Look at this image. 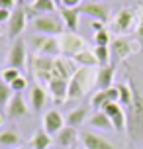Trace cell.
Here are the masks:
<instances>
[{
  "instance_id": "6da1fadb",
  "label": "cell",
  "mask_w": 143,
  "mask_h": 149,
  "mask_svg": "<svg viewBox=\"0 0 143 149\" xmlns=\"http://www.w3.org/2000/svg\"><path fill=\"white\" fill-rule=\"evenodd\" d=\"M128 82L131 86V92H133V100L126 110V122H128L126 132H128L131 141H139V139H143V92L135 84L131 74L128 77Z\"/></svg>"
},
{
  "instance_id": "7a4b0ae2",
  "label": "cell",
  "mask_w": 143,
  "mask_h": 149,
  "mask_svg": "<svg viewBox=\"0 0 143 149\" xmlns=\"http://www.w3.org/2000/svg\"><path fill=\"white\" fill-rule=\"evenodd\" d=\"M92 84V71L88 67H78L75 71V74L69 81V96L67 102L71 100H78L84 96V92L88 90V86Z\"/></svg>"
},
{
  "instance_id": "3957f363",
  "label": "cell",
  "mask_w": 143,
  "mask_h": 149,
  "mask_svg": "<svg viewBox=\"0 0 143 149\" xmlns=\"http://www.w3.org/2000/svg\"><path fill=\"white\" fill-rule=\"evenodd\" d=\"M31 28L37 31V36H51L59 37L61 33H65V24L63 20H59L55 14H43L37 16L35 20H31Z\"/></svg>"
},
{
  "instance_id": "277c9868",
  "label": "cell",
  "mask_w": 143,
  "mask_h": 149,
  "mask_svg": "<svg viewBox=\"0 0 143 149\" xmlns=\"http://www.w3.org/2000/svg\"><path fill=\"white\" fill-rule=\"evenodd\" d=\"M59 43H61V55L63 57H69V59H73L75 55H78L81 51L86 49V41L78 33H73V31L61 33Z\"/></svg>"
},
{
  "instance_id": "5b68a950",
  "label": "cell",
  "mask_w": 143,
  "mask_h": 149,
  "mask_svg": "<svg viewBox=\"0 0 143 149\" xmlns=\"http://www.w3.org/2000/svg\"><path fill=\"white\" fill-rule=\"evenodd\" d=\"M31 43L35 47L37 55L43 57H61V43L59 37H51V36H35L31 39Z\"/></svg>"
},
{
  "instance_id": "8992f818",
  "label": "cell",
  "mask_w": 143,
  "mask_h": 149,
  "mask_svg": "<svg viewBox=\"0 0 143 149\" xmlns=\"http://www.w3.org/2000/svg\"><path fill=\"white\" fill-rule=\"evenodd\" d=\"M76 10H78V14L88 16L90 20H100V22H104V24L110 20V14H112L110 12V6L106 2H92V0L83 2Z\"/></svg>"
},
{
  "instance_id": "52a82bcc",
  "label": "cell",
  "mask_w": 143,
  "mask_h": 149,
  "mask_svg": "<svg viewBox=\"0 0 143 149\" xmlns=\"http://www.w3.org/2000/svg\"><path fill=\"white\" fill-rule=\"evenodd\" d=\"M6 63L8 67L18 69V71H22L26 67V41L24 39H16L12 43V47L6 55Z\"/></svg>"
},
{
  "instance_id": "ba28073f",
  "label": "cell",
  "mask_w": 143,
  "mask_h": 149,
  "mask_svg": "<svg viewBox=\"0 0 143 149\" xmlns=\"http://www.w3.org/2000/svg\"><path fill=\"white\" fill-rule=\"evenodd\" d=\"M133 22H135V12L131 8H121L120 12L114 16L112 28L118 33H126V31H129L133 28Z\"/></svg>"
},
{
  "instance_id": "9c48e42d",
  "label": "cell",
  "mask_w": 143,
  "mask_h": 149,
  "mask_svg": "<svg viewBox=\"0 0 143 149\" xmlns=\"http://www.w3.org/2000/svg\"><path fill=\"white\" fill-rule=\"evenodd\" d=\"M26 22H28V16H26V10H24L22 6H16L14 10H12V18H10V22L6 24L8 26V36L12 37H18L20 33L24 31V28H26Z\"/></svg>"
},
{
  "instance_id": "30bf717a",
  "label": "cell",
  "mask_w": 143,
  "mask_h": 149,
  "mask_svg": "<svg viewBox=\"0 0 143 149\" xmlns=\"http://www.w3.org/2000/svg\"><path fill=\"white\" fill-rule=\"evenodd\" d=\"M90 102L100 112L104 108V104H108V102H120V90H118V86H112V88H106V90H96L92 94Z\"/></svg>"
},
{
  "instance_id": "8fae6325",
  "label": "cell",
  "mask_w": 143,
  "mask_h": 149,
  "mask_svg": "<svg viewBox=\"0 0 143 149\" xmlns=\"http://www.w3.org/2000/svg\"><path fill=\"white\" fill-rule=\"evenodd\" d=\"M110 49H112V55L118 61L128 59L131 53L137 51L135 43H133V41H129V39H126V37H116V39L112 41V47H110Z\"/></svg>"
},
{
  "instance_id": "7c38bea8",
  "label": "cell",
  "mask_w": 143,
  "mask_h": 149,
  "mask_svg": "<svg viewBox=\"0 0 143 149\" xmlns=\"http://www.w3.org/2000/svg\"><path fill=\"white\" fill-rule=\"evenodd\" d=\"M65 127V118L61 116L59 110H49L45 112L43 116V130H45L49 135H57Z\"/></svg>"
},
{
  "instance_id": "4fadbf2b",
  "label": "cell",
  "mask_w": 143,
  "mask_h": 149,
  "mask_svg": "<svg viewBox=\"0 0 143 149\" xmlns=\"http://www.w3.org/2000/svg\"><path fill=\"white\" fill-rule=\"evenodd\" d=\"M55 104H65L69 96V81H53L45 86Z\"/></svg>"
},
{
  "instance_id": "5bb4252c",
  "label": "cell",
  "mask_w": 143,
  "mask_h": 149,
  "mask_svg": "<svg viewBox=\"0 0 143 149\" xmlns=\"http://www.w3.org/2000/svg\"><path fill=\"white\" fill-rule=\"evenodd\" d=\"M81 141H83L84 149H116L106 137H102L98 134H92V132H84L81 135Z\"/></svg>"
},
{
  "instance_id": "9a60e30c",
  "label": "cell",
  "mask_w": 143,
  "mask_h": 149,
  "mask_svg": "<svg viewBox=\"0 0 143 149\" xmlns=\"http://www.w3.org/2000/svg\"><path fill=\"white\" fill-rule=\"evenodd\" d=\"M114 74H116V67H114V65H106V67H100V71L96 73V81H94V86H96L98 90L112 88Z\"/></svg>"
},
{
  "instance_id": "2e32d148",
  "label": "cell",
  "mask_w": 143,
  "mask_h": 149,
  "mask_svg": "<svg viewBox=\"0 0 143 149\" xmlns=\"http://www.w3.org/2000/svg\"><path fill=\"white\" fill-rule=\"evenodd\" d=\"M6 114L8 118H22V116H26L28 114V104H26V100H24L22 94H16L14 92V96H12V100H10V104H8L6 108Z\"/></svg>"
},
{
  "instance_id": "e0dca14e",
  "label": "cell",
  "mask_w": 143,
  "mask_h": 149,
  "mask_svg": "<svg viewBox=\"0 0 143 149\" xmlns=\"http://www.w3.org/2000/svg\"><path fill=\"white\" fill-rule=\"evenodd\" d=\"M59 16H61V20H63V24H65V28H67L69 31H73V33L78 31V18H81V14H78L76 8L61 6L59 8Z\"/></svg>"
},
{
  "instance_id": "ac0fdd59",
  "label": "cell",
  "mask_w": 143,
  "mask_h": 149,
  "mask_svg": "<svg viewBox=\"0 0 143 149\" xmlns=\"http://www.w3.org/2000/svg\"><path fill=\"white\" fill-rule=\"evenodd\" d=\"M78 134H76V127H71V126H65L61 130L59 134L55 135V143H59L61 147H75L78 143Z\"/></svg>"
},
{
  "instance_id": "d6986e66",
  "label": "cell",
  "mask_w": 143,
  "mask_h": 149,
  "mask_svg": "<svg viewBox=\"0 0 143 149\" xmlns=\"http://www.w3.org/2000/svg\"><path fill=\"white\" fill-rule=\"evenodd\" d=\"M47 88H43L41 84H35V86H31V94H30V98H31V108H33V112H39L43 106H45V102H47Z\"/></svg>"
},
{
  "instance_id": "ffe728a7",
  "label": "cell",
  "mask_w": 143,
  "mask_h": 149,
  "mask_svg": "<svg viewBox=\"0 0 143 149\" xmlns=\"http://www.w3.org/2000/svg\"><path fill=\"white\" fill-rule=\"evenodd\" d=\"M22 143V137L14 130H4L0 132V147L2 149H18Z\"/></svg>"
},
{
  "instance_id": "44dd1931",
  "label": "cell",
  "mask_w": 143,
  "mask_h": 149,
  "mask_svg": "<svg viewBox=\"0 0 143 149\" xmlns=\"http://www.w3.org/2000/svg\"><path fill=\"white\" fill-rule=\"evenodd\" d=\"M86 120H88V108H86V106H81V108H75V110L69 112V116L65 118V122H67V126L76 127V126H83Z\"/></svg>"
},
{
  "instance_id": "7402d4cb",
  "label": "cell",
  "mask_w": 143,
  "mask_h": 149,
  "mask_svg": "<svg viewBox=\"0 0 143 149\" xmlns=\"http://www.w3.org/2000/svg\"><path fill=\"white\" fill-rule=\"evenodd\" d=\"M53 143V135H49L45 132V130H37L35 134H33V137H31V149H49Z\"/></svg>"
},
{
  "instance_id": "603a6c76",
  "label": "cell",
  "mask_w": 143,
  "mask_h": 149,
  "mask_svg": "<svg viewBox=\"0 0 143 149\" xmlns=\"http://www.w3.org/2000/svg\"><path fill=\"white\" fill-rule=\"evenodd\" d=\"M88 124L92 127H98V130H114L112 120L108 118L104 112H94L90 118H88Z\"/></svg>"
},
{
  "instance_id": "cb8c5ba5",
  "label": "cell",
  "mask_w": 143,
  "mask_h": 149,
  "mask_svg": "<svg viewBox=\"0 0 143 149\" xmlns=\"http://www.w3.org/2000/svg\"><path fill=\"white\" fill-rule=\"evenodd\" d=\"M73 61H75V63H81V67H88V69L98 65V59H96V55H94V51H88V49H84V51H81L78 55H75Z\"/></svg>"
},
{
  "instance_id": "d4e9b609",
  "label": "cell",
  "mask_w": 143,
  "mask_h": 149,
  "mask_svg": "<svg viewBox=\"0 0 143 149\" xmlns=\"http://www.w3.org/2000/svg\"><path fill=\"white\" fill-rule=\"evenodd\" d=\"M31 8H33L39 16H43V14H53L59 6H57L53 0H33V2H31Z\"/></svg>"
},
{
  "instance_id": "484cf974",
  "label": "cell",
  "mask_w": 143,
  "mask_h": 149,
  "mask_svg": "<svg viewBox=\"0 0 143 149\" xmlns=\"http://www.w3.org/2000/svg\"><path fill=\"white\" fill-rule=\"evenodd\" d=\"M12 96H14L12 86H10V84H6V82L0 79V110L6 112L8 104H10V100H12Z\"/></svg>"
},
{
  "instance_id": "4316f807",
  "label": "cell",
  "mask_w": 143,
  "mask_h": 149,
  "mask_svg": "<svg viewBox=\"0 0 143 149\" xmlns=\"http://www.w3.org/2000/svg\"><path fill=\"white\" fill-rule=\"evenodd\" d=\"M118 90H120V104H124L128 108L131 104V100H133V92H131V86H129V82H124V84H116Z\"/></svg>"
},
{
  "instance_id": "83f0119b",
  "label": "cell",
  "mask_w": 143,
  "mask_h": 149,
  "mask_svg": "<svg viewBox=\"0 0 143 149\" xmlns=\"http://www.w3.org/2000/svg\"><path fill=\"white\" fill-rule=\"evenodd\" d=\"M100 112H104L106 116L112 120V118H116L118 114H121V112H124V108L120 106V102H108V104H104V108H102Z\"/></svg>"
},
{
  "instance_id": "f1b7e54d",
  "label": "cell",
  "mask_w": 143,
  "mask_h": 149,
  "mask_svg": "<svg viewBox=\"0 0 143 149\" xmlns=\"http://www.w3.org/2000/svg\"><path fill=\"white\" fill-rule=\"evenodd\" d=\"M22 74H20V71L18 69H12V67H6L2 73H0V79L6 82V84H12V82L16 81V79H20Z\"/></svg>"
},
{
  "instance_id": "f546056e",
  "label": "cell",
  "mask_w": 143,
  "mask_h": 149,
  "mask_svg": "<svg viewBox=\"0 0 143 149\" xmlns=\"http://www.w3.org/2000/svg\"><path fill=\"white\" fill-rule=\"evenodd\" d=\"M94 55H96L100 67H106V65L110 63V49H108V47H96V49H94Z\"/></svg>"
},
{
  "instance_id": "4dcf8cb0",
  "label": "cell",
  "mask_w": 143,
  "mask_h": 149,
  "mask_svg": "<svg viewBox=\"0 0 143 149\" xmlns=\"http://www.w3.org/2000/svg\"><path fill=\"white\" fill-rule=\"evenodd\" d=\"M94 41H96V47H108V43H110V33H108V30L98 31L96 36H94Z\"/></svg>"
},
{
  "instance_id": "1f68e13d",
  "label": "cell",
  "mask_w": 143,
  "mask_h": 149,
  "mask_svg": "<svg viewBox=\"0 0 143 149\" xmlns=\"http://www.w3.org/2000/svg\"><path fill=\"white\" fill-rule=\"evenodd\" d=\"M10 86H12V90H14L16 94H22L24 90L28 88V81H26V79H24V77H20V79H16V81L12 82V84H10Z\"/></svg>"
},
{
  "instance_id": "d6a6232c",
  "label": "cell",
  "mask_w": 143,
  "mask_h": 149,
  "mask_svg": "<svg viewBox=\"0 0 143 149\" xmlns=\"http://www.w3.org/2000/svg\"><path fill=\"white\" fill-rule=\"evenodd\" d=\"M83 2H84V0H61V6H65V8H78Z\"/></svg>"
},
{
  "instance_id": "836d02e7",
  "label": "cell",
  "mask_w": 143,
  "mask_h": 149,
  "mask_svg": "<svg viewBox=\"0 0 143 149\" xmlns=\"http://www.w3.org/2000/svg\"><path fill=\"white\" fill-rule=\"evenodd\" d=\"M135 36L139 39V43H143V12H141V18H139V24L135 28Z\"/></svg>"
},
{
  "instance_id": "e575fe53",
  "label": "cell",
  "mask_w": 143,
  "mask_h": 149,
  "mask_svg": "<svg viewBox=\"0 0 143 149\" xmlns=\"http://www.w3.org/2000/svg\"><path fill=\"white\" fill-rule=\"evenodd\" d=\"M10 18H12V12L0 8V26H2V24H8V22H10Z\"/></svg>"
},
{
  "instance_id": "d590c367",
  "label": "cell",
  "mask_w": 143,
  "mask_h": 149,
  "mask_svg": "<svg viewBox=\"0 0 143 149\" xmlns=\"http://www.w3.org/2000/svg\"><path fill=\"white\" fill-rule=\"evenodd\" d=\"M0 8H2V10H10V12H12V10L16 8V0H0Z\"/></svg>"
},
{
  "instance_id": "8d00e7d4",
  "label": "cell",
  "mask_w": 143,
  "mask_h": 149,
  "mask_svg": "<svg viewBox=\"0 0 143 149\" xmlns=\"http://www.w3.org/2000/svg\"><path fill=\"white\" fill-rule=\"evenodd\" d=\"M90 26H92V30L96 31V33H98V31H102V30H104V22H100V20H92V24H90Z\"/></svg>"
},
{
  "instance_id": "74e56055",
  "label": "cell",
  "mask_w": 143,
  "mask_h": 149,
  "mask_svg": "<svg viewBox=\"0 0 143 149\" xmlns=\"http://www.w3.org/2000/svg\"><path fill=\"white\" fill-rule=\"evenodd\" d=\"M53 2H55V4H57V6L61 8V0H53Z\"/></svg>"
},
{
  "instance_id": "f35d334b",
  "label": "cell",
  "mask_w": 143,
  "mask_h": 149,
  "mask_svg": "<svg viewBox=\"0 0 143 149\" xmlns=\"http://www.w3.org/2000/svg\"><path fill=\"white\" fill-rule=\"evenodd\" d=\"M92 2H104V0H92Z\"/></svg>"
},
{
  "instance_id": "ab89813d",
  "label": "cell",
  "mask_w": 143,
  "mask_h": 149,
  "mask_svg": "<svg viewBox=\"0 0 143 149\" xmlns=\"http://www.w3.org/2000/svg\"><path fill=\"white\" fill-rule=\"evenodd\" d=\"M18 149H30V147H18Z\"/></svg>"
},
{
  "instance_id": "60d3db41",
  "label": "cell",
  "mask_w": 143,
  "mask_h": 149,
  "mask_svg": "<svg viewBox=\"0 0 143 149\" xmlns=\"http://www.w3.org/2000/svg\"><path fill=\"white\" fill-rule=\"evenodd\" d=\"M0 126H2V116H0Z\"/></svg>"
},
{
  "instance_id": "b9f144b4",
  "label": "cell",
  "mask_w": 143,
  "mask_h": 149,
  "mask_svg": "<svg viewBox=\"0 0 143 149\" xmlns=\"http://www.w3.org/2000/svg\"><path fill=\"white\" fill-rule=\"evenodd\" d=\"M0 37H2V28H0Z\"/></svg>"
},
{
  "instance_id": "7bdbcfd3",
  "label": "cell",
  "mask_w": 143,
  "mask_h": 149,
  "mask_svg": "<svg viewBox=\"0 0 143 149\" xmlns=\"http://www.w3.org/2000/svg\"><path fill=\"white\" fill-rule=\"evenodd\" d=\"M0 41H2V37H0Z\"/></svg>"
},
{
  "instance_id": "ee69618b",
  "label": "cell",
  "mask_w": 143,
  "mask_h": 149,
  "mask_svg": "<svg viewBox=\"0 0 143 149\" xmlns=\"http://www.w3.org/2000/svg\"><path fill=\"white\" fill-rule=\"evenodd\" d=\"M31 2H33V0H31Z\"/></svg>"
}]
</instances>
